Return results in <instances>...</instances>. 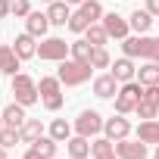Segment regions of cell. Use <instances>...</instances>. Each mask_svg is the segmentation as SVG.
<instances>
[{
  "label": "cell",
  "instance_id": "603a6c76",
  "mask_svg": "<svg viewBox=\"0 0 159 159\" xmlns=\"http://www.w3.org/2000/svg\"><path fill=\"white\" fill-rule=\"evenodd\" d=\"M72 131H75V128H72V125H69L66 119H53V122H50V131H47V134H50V137H53L56 143H66V140L72 137Z\"/></svg>",
  "mask_w": 159,
  "mask_h": 159
},
{
  "label": "cell",
  "instance_id": "d4e9b609",
  "mask_svg": "<svg viewBox=\"0 0 159 159\" xmlns=\"http://www.w3.org/2000/svg\"><path fill=\"white\" fill-rule=\"evenodd\" d=\"M78 13H81V16H84V19H88L91 25L103 19V7H100V0H84V3L78 7Z\"/></svg>",
  "mask_w": 159,
  "mask_h": 159
},
{
  "label": "cell",
  "instance_id": "1f68e13d",
  "mask_svg": "<svg viewBox=\"0 0 159 159\" xmlns=\"http://www.w3.org/2000/svg\"><path fill=\"white\" fill-rule=\"evenodd\" d=\"M109 150H116V140H109V137H97V140L91 143V153H94V156H103V153H109Z\"/></svg>",
  "mask_w": 159,
  "mask_h": 159
},
{
  "label": "cell",
  "instance_id": "f1b7e54d",
  "mask_svg": "<svg viewBox=\"0 0 159 159\" xmlns=\"http://www.w3.org/2000/svg\"><path fill=\"white\" fill-rule=\"evenodd\" d=\"M22 137H19V128H10V125H3V128H0V147H16Z\"/></svg>",
  "mask_w": 159,
  "mask_h": 159
},
{
  "label": "cell",
  "instance_id": "44dd1931",
  "mask_svg": "<svg viewBox=\"0 0 159 159\" xmlns=\"http://www.w3.org/2000/svg\"><path fill=\"white\" fill-rule=\"evenodd\" d=\"M128 25H131V31L143 34V31H150V25H153V13H150V10H134V13L128 16Z\"/></svg>",
  "mask_w": 159,
  "mask_h": 159
},
{
  "label": "cell",
  "instance_id": "836d02e7",
  "mask_svg": "<svg viewBox=\"0 0 159 159\" xmlns=\"http://www.w3.org/2000/svg\"><path fill=\"white\" fill-rule=\"evenodd\" d=\"M143 100H150V103H156V106H159V84L143 88Z\"/></svg>",
  "mask_w": 159,
  "mask_h": 159
},
{
  "label": "cell",
  "instance_id": "8d00e7d4",
  "mask_svg": "<svg viewBox=\"0 0 159 159\" xmlns=\"http://www.w3.org/2000/svg\"><path fill=\"white\" fill-rule=\"evenodd\" d=\"M147 10H150L153 16H159V0H147Z\"/></svg>",
  "mask_w": 159,
  "mask_h": 159
},
{
  "label": "cell",
  "instance_id": "4dcf8cb0",
  "mask_svg": "<svg viewBox=\"0 0 159 159\" xmlns=\"http://www.w3.org/2000/svg\"><path fill=\"white\" fill-rule=\"evenodd\" d=\"M134 112H137L140 119H156V116H159V106L150 103V100H140V103L134 106Z\"/></svg>",
  "mask_w": 159,
  "mask_h": 159
},
{
  "label": "cell",
  "instance_id": "83f0119b",
  "mask_svg": "<svg viewBox=\"0 0 159 159\" xmlns=\"http://www.w3.org/2000/svg\"><path fill=\"white\" fill-rule=\"evenodd\" d=\"M91 66H94V69H109V66H112V56H109V50H106V47H94Z\"/></svg>",
  "mask_w": 159,
  "mask_h": 159
},
{
  "label": "cell",
  "instance_id": "52a82bcc",
  "mask_svg": "<svg viewBox=\"0 0 159 159\" xmlns=\"http://www.w3.org/2000/svg\"><path fill=\"white\" fill-rule=\"evenodd\" d=\"M103 122H106V119H103L97 109H81L72 128H75V134H81V137H94V134L103 131Z\"/></svg>",
  "mask_w": 159,
  "mask_h": 159
},
{
  "label": "cell",
  "instance_id": "5b68a950",
  "mask_svg": "<svg viewBox=\"0 0 159 159\" xmlns=\"http://www.w3.org/2000/svg\"><path fill=\"white\" fill-rule=\"evenodd\" d=\"M13 97H16V103H22V106H31V103H38V100H41L38 81H34L31 75H25V72L13 75Z\"/></svg>",
  "mask_w": 159,
  "mask_h": 159
},
{
  "label": "cell",
  "instance_id": "cb8c5ba5",
  "mask_svg": "<svg viewBox=\"0 0 159 159\" xmlns=\"http://www.w3.org/2000/svg\"><path fill=\"white\" fill-rule=\"evenodd\" d=\"M91 56H94V44H91L88 38L72 41V59H78V62H91Z\"/></svg>",
  "mask_w": 159,
  "mask_h": 159
},
{
  "label": "cell",
  "instance_id": "d6986e66",
  "mask_svg": "<svg viewBox=\"0 0 159 159\" xmlns=\"http://www.w3.org/2000/svg\"><path fill=\"white\" fill-rule=\"evenodd\" d=\"M25 119H28V116H25V106H22V103H16V100L3 109V125H10V128H22V125H25Z\"/></svg>",
  "mask_w": 159,
  "mask_h": 159
},
{
  "label": "cell",
  "instance_id": "277c9868",
  "mask_svg": "<svg viewBox=\"0 0 159 159\" xmlns=\"http://www.w3.org/2000/svg\"><path fill=\"white\" fill-rule=\"evenodd\" d=\"M116 100V112H122V116H128V112H134V106L143 100V84L137 81H125L122 88H119V94L112 97Z\"/></svg>",
  "mask_w": 159,
  "mask_h": 159
},
{
  "label": "cell",
  "instance_id": "ab89813d",
  "mask_svg": "<svg viewBox=\"0 0 159 159\" xmlns=\"http://www.w3.org/2000/svg\"><path fill=\"white\" fill-rule=\"evenodd\" d=\"M66 3H78V7H81V3H84V0H66Z\"/></svg>",
  "mask_w": 159,
  "mask_h": 159
},
{
  "label": "cell",
  "instance_id": "7402d4cb",
  "mask_svg": "<svg viewBox=\"0 0 159 159\" xmlns=\"http://www.w3.org/2000/svg\"><path fill=\"white\" fill-rule=\"evenodd\" d=\"M137 137H140L143 143H159V122H156V119H143V122L137 125Z\"/></svg>",
  "mask_w": 159,
  "mask_h": 159
},
{
  "label": "cell",
  "instance_id": "ffe728a7",
  "mask_svg": "<svg viewBox=\"0 0 159 159\" xmlns=\"http://www.w3.org/2000/svg\"><path fill=\"white\" fill-rule=\"evenodd\" d=\"M137 81H140L143 88H150V84H159V62H153V59H143V66L137 69Z\"/></svg>",
  "mask_w": 159,
  "mask_h": 159
},
{
  "label": "cell",
  "instance_id": "30bf717a",
  "mask_svg": "<svg viewBox=\"0 0 159 159\" xmlns=\"http://www.w3.org/2000/svg\"><path fill=\"white\" fill-rule=\"evenodd\" d=\"M103 28H106V34L109 38H119V41H125L128 38V31H131V25H128V19H122L119 13H103Z\"/></svg>",
  "mask_w": 159,
  "mask_h": 159
},
{
  "label": "cell",
  "instance_id": "74e56055",
  "mask_svg": "<svg viewBox=\"0 0 159 159\" xmlns=\"http://www.w3.org/2000/svg\"><path fill=\"white\" fill-rule=\"evenodd\" d=\"M94 159H119V153H116V150H109V153H103V156H94Z\"/></svg>",
  "mask_w": 159,
  "mask_h": 159
},
{
  "label": "cell",
  "instance_id": "7c38bea8",
  "mask_svg": "<svg viewBox=\"0 0 159 159\" xmlns=\"http://www.w3.org/2000/svg\"><path fill=\"white\" fill-rule=\"evenodd\" d=\"M34 41H38V38H34V34H28V31L16 34V41H13L16 56H19V59H31V56H38V44H34Z\"/></svg>",
  "mask_w": 159,
  "mask_h": 159
},
{
  "label": "cell",
  "instance_id": "b9f144b4",
  "mask_svg": "<svg viewBox=\"0 0 159 159\" xmlns=\"http://www.w3.org/2000/svg\"><path fill=\"white\" fill-rule=\"evenodd\" d=\"M0 128H3V112H0Z\"/></svg>",
  "mask_w": 159,
  "mask_h": 159
},
{
  "label": "cell",
  "instance_id": "7bdbcfd3",
  "mask_svg": "<svg viewBox=\"0 0 159 159\" xmlns=\"http://www.w3.org/2000/svg\"><path fill=\"white\" fill-rule=\"evenodd\" d=\"M44 3H53V0H44Z\"/></svg>",
  "mask_w": 159,
  "mask_h": 159
},
{
  "label": "cell",
  "instance_id": "60d3db41",
  "mask_svg": "<svg viewBox=\"0 0 159 159\" xmlns=\"http://www.w3.org/2000/svg\"><path fill=\"white\" fill-rule=\"evenodd\" d=\"M153 156H156V159H159V143H156V153H153Z\"/></svg>",
  "mask_w": 159,
  "mask_h": 159
},
{
  "label": "cell",
  "instance_id": "3957f363",
  "mask_svg": "<svg viewBox=\"0 0 159 159\" xmlns=\"http://www.w3.org/2000/svg\"><path fill=\"white\" fill-rule=\"evenodd\" d=\"M38 91H41V103H44L47 112H59L62 109L66 97H62V81H59L56 75H44L41 81H38Z\"/></svg>",
  "mask_w": 159,
  "mask_h": 159
},
{
  "label": "cell",
  "instance_id": "d590c367",
  "mask_svg": "<svg viewBox=\"0 0 159 159\" xmlns=\"http://www.w3.org/2000/svg\"><path fill=\"white\" fill-rule=\"evenodd\" d=\"M22 159H44V156H41V150H34V147H28V150H25V156H22Z\"/></svg>",
  "mask_w": 159,
  "mask_h": 159
},
{
  "label": "cell",
  "instance_id": "e0dca14e",
  "mask_svg": "<svg viewBox=\"0 0 159 159\" xmlns=\"http://www.w3.org/2000/svg\"><path fill=\"white\" fill-rule=\"evenodd\" d=\"M19 137H22V143H38L41 137H44V125H41V119H25V125L19 128Z\"/></svg>",
  "mask_w": 159,
  "mask_h": 159
},
{
  "label": "cell",
  "instance_id": "5bb4252c",
  "mask_svg": "<svg viewBox=\"0 0 159 159\" xmlns=\"http://www.w3.org/2000/svg\"><path fill=\"white\" fill-rule=\"evenodd\" d=\"M109 69H112V75L119 78L122 84H125V81H134V78H137V66H134V59H131V56H122V59H116Z\"/></svg>",
  "mask_w": 159,
  "mask_h": 159
},
{
  "label": "cell",
  "instance_id": "8fae6325",
  "mask_svg": "<svg viewBox=\"0 0 159 159\" xmlns=\"http://www.w3.org/2000/svg\"><path fill=\"white\" fill-rule=\"evenodd\" d=\"M116 153L119 159H147V143L137 137V140H116Z\"/></svg>",
  "mask_w": 159,
  "mask_h": 159
},
{
  "label": "cell",
  "instance_id": "ac0fdd59",
  "mask_svg": "<svg viewBox=\"0 0 159 159\" xmlns=\"http://www.w3.org/2000/svg\"><path fill=\"white\" fill-rule=\"evenodd\" d=\"M66 150H69L72 159H88V156H91V143H88V137H81V134H72V137L66 140Z\"/></svg>",
  "mask_w": 159,
  "mask_h": 159
},
{
  "label": "cell",
  "instance_id": "7a4b0ae2",
  "mask_svg": "<svg viewBox=\"0 0 159 159\" xmlns=\"http://www.w3.org/2000/svg\"><path fill=\"white\" fill-rule=\"evenodd\" d=\"M122 50H125V56H131V59H153V62H159V38H147V34H134V38H125L122 41Z\"/></svg>",
  "mask_w": 159,
  "mask_h": 159
},
{
  "label": "cell",
  "instance_id": "484cf974",
  "mask_svg": "<svg viewBox=\"0 0 159 159\" xmlns=\"http://www.w3.org/2000/svg\"><path fill=\"white\" fill-rule=\"evenodd\" d=\"M84 38L94 44V47H103L106 41H109V34H106V28H103V22H94L88 31H84Z\"/></svg>",
  "mask_w": 159,
  "mask_h": 159
},
{
  "label": "cell",
  "instance_id": "4fadbf2b",
  "mask_svg": "<svg viewBox=\"0 0 159 159\" xmlns=\"http://www.w3.org/2000/svg\"><path fill=\"white\" fill-rule=\"evenodd\" d=\"M19 66H22V59L16 56V50L10 44H0V72L13 78V75H19Z\"/></svg>",
  "mask_w": 159,
  "mask_h": 159
},
{
  "label": "cell",
  "instance_id": "ba28073f",
  "mask_svg": "<svg viewBox=\"0 0 159 159\" xmlns=\"http://www.w3.org/2000/svg\"><path fill=\"white\" fill-rule=\"evenodd\" d=\"M119 88H122V81H119L112 72L94 78V97H100V100H112V97L119 94Z\"/></svg>",
  "mask_w": 159,
  "mask_h": 159
},
{
  "label": "cell",
  "instance_id": "f35d334b",
  "mask_svg": "<svg viewBox=\"0 0 159 159\" xmlns=\"http://www.w3.org/2000/svg\"><path fill=\"white\" fill-rule=\"evenodd\" d=\"M0 159H7V147H0Z\"/></svg>",
  "mask_w": 159,
  "mask_h": 159
},
{
  "label": "cell",
  "instance_id": "4316f807",
  "mask_svg": "<svg viewBox=\"0 0 159 159\" xmlns=\"http://www.w3.org/2000/svg\"><path fill=\"white\" fill-rule=\"evenodd\" d=\"M31 147H34V150H41V156H44V159H56V140H53L50 134H44V137H41L38 143H31Z\"/></svg>",
  "mask_w": 159,
  "mask_h": 159
},
{
  "label": "cell",
  "instance_id": "9c48e42d",
  "mask_svg": "<svg viewBox=\"0 0 159 159\" xmlns=\"http://www.w3.org/2000/svg\"><path fill=\"white\" fill-rule=\"evenodd\" d=\"M103 134H106L109 140H125V137L131 134V122H128L122 112H116L112 119H106V122H103Z\"/></svg>",
  "mask_w": 159,
  "mask_h": 159
},
{
  "label": "cell",
  "instance_id": "6da1fadb",
  "mask_svg": "<svg viewBox=\"0 0 159 159\" xmlns=\"http://www.w3.org/2000/svg\"><path fill=\"white\" fill-rule=\"evenodd\" d=\"M91 75H94V66L91 62H78V59H62L59 69H56V78L66 88H78V84L91 81Z\"/></svg>",
  "mask_w": 159,
  "mask_h": 159
},
{
  "label": "cell",
  "instance_id": "f546056e",
  "mask_svg": "<svg viewBox=\"0 0 159 159\" xmlns=\"http://www.w3.org/2000/svg\"><path fill=\"white\" fill-rule=\"evenodd\" d=\"M88 28H91V22H88L81 13L75 10V13H72V19H69V31H75V34H84Z\"/></svg>",
  "mask_w": 159,
  "mask_h": 159
},
{
  "label": "cell",
  "instance_id": "2e32d148",
  "mask_svg": "<svg viewBox=\"0 0 159 159\" xmlns=\"http://www.w3.org/2000/svg\"><path fill=\"white\" fill-rule=\"evenodd\" d=\"M47 19H50V25H69V19H72L69 3L66 0H53V3L47 7Z\"/></svg>",
  "mask_w": 159,
  "mask_h": 159
},
{
  "label": "cell",
  "instance_id": "d6a6232c",
  "mask_svg": "<svg viewBox=\"0 0 159 159\" xmlns=\"http://www.w3.org/2000/svg\"><path fill=\"white\" fill-rule=\"evenodd\" d=\"M28 13H31V3H28V0H13V16L25 19Z\"/></svg>",
  "mask_w": 159,
  "mask_h": 159
},
{
  "label": "cell",
  "instance_id": "8992f818",
  "mask_svg": "<svg viewBox=\"0 0 159 159\" xmlns=\"http://www.w3.org/2000/svg\"><path fill=\"white\" fill-rule=\"evenodd\" d=\"M69 53H72V44H66L62 38H44L38 44V56L44 62H62L69 59Z\"/></svg>",
  "mask_w": 159,
  "mask_h": 159
},
{
  "label": "cell",
  "instance_id": "e575fe53",
  "mask_svg": "<svg viewBox=\"0 0 159 159\" xmlns=\"http://www.w3.org/2000/svg\"><path fill=\"white\" fill-rule=\"evenodd\" d=\"M13 13V0H0V19H7Z\"/></svg>",
  "mask_w": 159,
  "mask_h": 159
},
{
  "label": "cell",
  "instance_id": "9a60e30c",
  "mask_svg": "<svg viewBox=\"0 0 159 159\" xmlns=\"http://www.w3.org/2000/svg\"><path fill=\"white\" fill-rule=\"evenodd\" d=\"M47 28H50V19H47V13H28L25 16V31L28 34H34V38H44L47 34Z\"/></svg>",
  "mask_w": 159,
  "mask_h": 159
}]
</instances>
